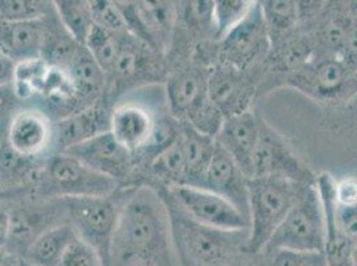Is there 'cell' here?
<instances>
[{
    "mask_svg": "<svg viewBox=\"0 0 357 266\" xmlns=\"http://www.w3.org/2000/svg\"><path fill=\"white\" fill-rule=\"evenodd\" d=\"M109 266H181L167 205L149 185L137 187L120 212Z\"/></svg>",
    "mask_w": 357,
    "mask_h": 266,
    "instance_id": "6da1fadb",
    "label": "cell"
},
{
    "mask_svg": "<svg viewBox=\"0 0 357 266\" xmlns=\"http://www.w3.org/2000/svg\"><path fill=\"white\" fill-rule=\"evenodd\" d=\"M171 232L181 266H238L248 256L250 230H222L195 221L165 191Z\"/></svg>",
    "mask_w": 357,
    "mask_h": 266,
    "instance_id": "7a4b0ae2",
    "label": "cell"
},
{
    "mask_svg": "<svg viewBox=\"0 0 357 266\" xmlns=\"http://www.w3.org/2000/svg\"><path fill=\"white\" fill-rule=\"evenodd\" d=\"M164 91L169 114L180 123L215 137L223 125V115L211 102L209 67L191 56H167Z\"/></svg>",
    "mask_w": 357,
    "mask_h": 266,
    "instance_id": "3957f363",
    "label": "cell"
},
{
    "mask_svg": "<svg viewBox=\"0 0 357 266\" xmlns=\"http://www.w3.org/2000/svg\"><path fill=\"white\" fill-rule=\"evenodd\" d=\"M269 52L271 40L267 24L260 1H255L251 13L234 30L219 40L197 45L194 55L209 68L224 64L251 75L259 88Z\"/></svg>",
    "mask_w": 357,
    "mask_h": 266,
    "instance_id": "277c9868",
    "label": "cell"
},
{
    "mask_svg": "<svg viewBox=\"0 0 357 266\" xmlns=\"http://www.w3.org/2000/svg\"><path fill=\"white\" fill-rule=\"evenodd\" d=\"M118 181L92 171L67 153H52L27 200L47 201L74 197H105L119 189Z\"/></svg>",
    "mask_w": 357,
    "mask_h": 266,
    "instance_id": "5b68a950",
    "label": "cell"
},
{
    "mask_svg": "<svg viewBox=\"0 0 357 266\" xmlns=\"http://www.w3.org/2000/svg\"><path fill=\"white\" fill-rule=\"evenodd\" d=\"M304 185L279 178L248 180L250 238L248 254H257L267 247L288 212L298 200Z\"/></svg>",
    "mask_w": 357,
    "mask_h": 266,
    "instance_id": "8992f818",
    "label": "cell"
},
{
    "mask_svg": "<svg viewBox=\"0 0 357 266\" xmlns=\"http://www.w3.org/2000/svg\"><path fill=\"white\" fill-rule=\"evenodd\" d=\"M137 187H120L105 197L63 198L68 213V224L77 237L100 254L105 266H109V249L120 212Z\"/></svg>",
    "mask_w": 357,
    "mask_h": 266,
    "instance_id": "52a82bcc",
    "label": "cell"
},
{
    "mask_svg": "<svg viewBox=\"0 0 357 266\" xmlns=\"http://www.w3.org/2000/svg\"><path fill=\"white\" fill-rule=\"evenodd\" d=\"M327 240L326 216L316 184L304 185L264 249L324 253ZM263 249V251H264Z\"/></svg>",
    "mask_w": 357,
    "mask_h": 266,
    "instance_id": "ba28073f",
    "label": "cell"
},
{
    "mask_svg": "<svg viewBox=\"0 0 357 266\" xmlns=\"http://www.w3.org/2000/svg\"><path fill=\"white\" fill-rule=\"evenodd\" d=\"M284 88L296 89L326 108H337L357 96V71L340 58H314L291 75Z\"/></svg>",
    "mask_w": 357,
    "mask_h": 266,
    "instance_id": "9c48e42d",
    "label": "cell"
},
{
    "mask_svg": "<svg viewBox=\"0 0 357 266\" xmlns=\"http://www.w3.org/2000/svg\"><path fill=\"white\" fill-rule=\"evenodd\" d=\"M317 176L283 134L261 116L259 139L253 152L251 178H285L300 185H313Z\"/></svg>",
    "mask_w": 357,
    "mask_h": 266,
    "instance_id": "30bf717a",
    "label": "cell"
},
{
    "mask_svg": "<svg viewBox=\"0 0 357 266\" xmlns=\"http://www.w3.org/2000/svg\"><path fill=\"white\" fill-rule=\"evenodd\" d=\"M151 87L149 92L143 87L123 95L111 108L109 132L134 155L149 141L159 115L168 108L167 99L162 103L151 102Z\"/></svg>",
    "mask_w": 357,
    "mask_h": 266,
    "instance_id": "8fae6325",
    "label": "cell"
},
{
    "mask_svg": "<svg viewBox=\"0 0 357 266\" xmlns=\"http://www.w3.org/2000/svg\"><path fill=\"white\" fill-rule=\"evenodd\" d=\"M130 33L164 56L169 52L178 24L176 1H115Z\"/></svg>",
    "mask_w": 357,
    "mask_h": 266,
    "instance_id": "7c38bea8",
    "label": "cell"
},
{
    "mask_svg": "<svg viewBox=\"0 0 357 266\" xmlns=\"http://www.w3.org/2000/svg\"><path fill=\"white\" fill-rule=\"evenodd\" d=\"M61 153H67L92 171L118 181L121 187L142 185L134 153L121 146L111 132L102 133Z\"/></svg>",
    "mask_w": 357,
    "mask_h": 266,
    "instance_id": "4fadbf2b",
    "label": "cell"
},
{
    "mask_svg": "<svg viewBox=\"0 0 357 266\" xmlns=\"http://www.w3.org/2000/svg\"><path fill=\"white\" fill-rule=\"evenodd\" d=\"M165 192L195 221L222 230H250V220L216 193L194 187H178Z\"/></svg>",
    "mask_w": 357,
    "mask_h": 266,
    "instance_id": "5bb4252c",
    "label": "cell"
},
{
    "mask_svg": "<svg viewBox=\"0 0 357 266\" xmlns=\"http://www.w3.org/2000/svg\"><path fill=\"white\" fill-rule=\"evenodd\" d=\"M208 93L225 120L252 111L257 100V83L247 72L216 64L209 70Z\"/></svg>",
    "mask_w": 357,
    "mask_h": 266,
    "instance_id": "9a60e30c",
    "label": "cell"
},
{
    "mask_svg": "<svg viewBox=\"0 0 357 266\" xmlns=\"http://www.w3.org/2000/svg\"><path fill=\"white\" fill-rule=\"evenodd\" d=\"M356 14V1H326L307 32L314 58H340Z\"/></svg>",
    "mask_w": 357,
    "mask_h": 266,
    "instance_id": "2e32d148",
    "label": "cell"
},
{
    "mask_svg": "<svg viewBox=\"0 0 357 266\" xmlns=\"http://www.w3.org/2000/svg\"><path fill=\"white\" fill-rule=\"evenodd\" d=\"M54 120L39 107H24L11 118L7 143L16 152L30 157L52 155Z\"/></svg>",
    "mask_w": 357,
    "mask_h": 266,
    "instance_id": "e0dca14e",
    "label": "cell"
},
{
    "mask_svg": "<svg viewBox=\"0 0 357 266\" xmlns=\"http://www.w3.org/2000/svg\"><path fill=\"white\" fill-rule=\"evenodd\" d=\"M112 104L107 97L54 123L52 153H61L91 139L109 132Z\"/></svg>",
    "mask_w": 357,
    "mask_h": 266,
    "instance_id": "ac0fdd59",
    "label": "cell"
},
{
    "mask_svg": "<svg viewBox=\"0 0 357 266\" xmlns=\"http://www.w3.org/2000/svg\"><path fill=\"white\" fill-rule=\"evenodd\" d=\"M200 188L219 194L250 220L248 178L236 162L218 144Z\"/></svg>",
    "mask_w": 357,
    "mask_h": 266,
    "instance_id": "d6986e66",
    "label": "cell"
},
{
    "mask_svg": "<svg viewBox=\"0 0 357 266\" xmlns=\"http://www.w3.org/2000/svg\"><path fill=\"white\" fill-rule=\"evenodd\" d=\"M261 115L255 109L225 118L215 141L236 162L245 178H252V156L260 128Z\"/></svg>",
    "mask_w": 357,
    "mask_h": 266,
    "instance_id": "ffe728a7",
    "label": "cell"
},
{
    "mask_svg": "<svg viewBox=\"0 0 357 266\" xmlns=\"http://www.w3.org/2000/svg\"><path fill=\"white\" fill-rule=\"evenodd\" d=\"M47 157L24 156L6 141L0 149V189L11 200L27 198Z\"/></svg>",
    "mask_w": 357,
    "mask_h": 266,
    "instance_id": "44dd1931",
    "label": "cell"
},
{
    "mask_svg": "<svg viewBox=\"0 0 357 266\" xmlns=\"http://www.w3.org/2000/svg\"><path fill=\"white\" fill-rule=\"evenodd\" d=\"M45 19L35 22H0V51L16 64L39 59L45 39Z\"/></svg>",
    "mask_w": 357,
    "mask_h": 266,
    "instance_id": "7402d4cb",
    "label": "cell"
},
{
    "mask_svg": "<svg viewBox=\"0 0 357 266\" xmlns=\"http://www.w3.org/2000/svg\"><path fill=\"white\" fill-rule=\"evenodd\" d=\"M75 89L79 111L105 97L107 93V76L89 52L82 45L67 68Z\"/></svg>",
    "mask_w": 357,
    "mask_h": 266,
    "instance_id": "603a6c76",
    "label": "cell"
},
{
    "mask_svg": "<svg viewBox=\"0 0 357 266\" xmlns=\"http://www.w3.org/2000/svg\"><path fill=\"white\" fill-rule=\"evenodd\" d=\"M180 143L185 163L184 187L200 188L215 153V137L199 132L185 123H180Z\"/></svg>",
    "mask_w": 357,
    "mask_h": 266,
    "instance_id": "cb8c5ba5",
    "label": "cell"
},
{
    "mask_svg": "<svg viewBox=\"0 0 357 266\" xmlns=\"http://www.w3.org/2000/svg\"><path fill=\"white\" fill-rule=\"evenodd\" d=\"M77 238L74 228L67 222L54 226L38 237L22 260L35 266H58L63 254Z\"/></svg>",
    "mask_w": 357,
    "mask_h": 266,
    "instance_id": "d4e9b609",
    "label": "cell"
},
{
    "mask_svg": "<svg viewBox=\"0 0 357 266\" xmlns=\"http://www.w3.org/2000/svg\"><path fill=\"white\" fill-rule=\"evenodd\" d=\"M261 13L267 24L271 47L301 31L298 1L295 0H266L260 1Z\"/></svg>",
    "mask_w": 357,
    "mask_h": 266,
    "instance_id": "484cf974",
    "label": "cell"
},
{
    "mask_svg": "<svg viewBox=\"0 0 357 266\" xmlns=\"http://www.w3.org/2000/svg\"><path fill=\"white\" fill-rule=\"evenodd\" d=\"M80 47L82 45H79L68 31L63 27L55 11L45 19V39L40 58L48 65L67 70Z\"/></svg>",
    "mask_w": 357,
    "mask_h": 266,
    "instance_id": "4316f807",
    "label": "cell"
},
{
    "mask_svg": "<svg viewBox=\"0 0 357 266\" xmlns=\"http://www.w3.org/2000/svg\"><path fill=\"white\" fill-rule=\"evenodd\" d=\"M55 13L63 27L79 45H84L93 27L91 1L86 0H58L54 1Z\"/></svg>",
    "mask_w": 357,
    "mask_h": 266,
    "instance_id": "83f0119b",
    "label": "cell"
},
{
    "mask_svg": "<svg viewBox=\"0 0 357 266\" xmlns=\"http://www.w3.org/2000/svg\"><path fill=\"white\" fill-rule=\"evenodd\" d=\"M48 70L50 65L42 58L26 60L16 64L13 86L16 96L26 105L35 97L40 99Z\"/></svg>",
    "mask_w": 357,
    "mask_h": 266,
    "instance_id": "f1b7e54d",
    "label": "cell"
},
{
    "mask_svg": "<svg viewBox=\"0 0 357 266\" xmlns=\"http://www.w3.org/2000/svg\"><path fill=\"white\" fill-rule=\"evenodd\" d=\"M238 266H327V264L324 253L264 249L257 254H248Z\"/></svg>",
    "mask_w": 357,
    "mask_h": 266,
    "instance_id": "f546056e",
    "label": "cell"
},
{
    "mask_svg": "<svg viewBox=\"0 0 357 266\" xmlns=\"http://www.w3.org/2000/svg\"><path fill=\"white\" fill-rule=\"evenodd\" d=\"M119 38L93 23L84 47L108 77L115 65L119 51Z\"/></svg>",
    "mask_w": 357,
    "mask_h": 266,
    "instance_id": "4dcf8cb0",
    "label": "cell"
},
{
    "mask_svg": "<svg viewBox=\"0 0 357 266\" xmlns=\"http://www.w3.org/2000/svg\"><path fill=\"white\" fill-rule=\"evenodd\" d=\"M55 11L54 1L45 0H0V22L43 20Z\"/></svg>",
    "mask_w": 357,
    "mask_h": 266,
    "instance_id": "1f68e13d",
    "label": "cell"
},
{
    "mask_svg": "<svg viewBox=\"0 0 357 266\" xmlns=\"http://www.w3.org/2000/svg\"><path fill=\"white\" fill-rule=\"evenodd\" d=\"M253 6L255 1L250 0H216L213 6L216 40L240 24L251 13Z\"/></svg>",
    "mask_w": 357,
    "mask_h": 266,
    "instance_id": "d6a6232c",
    "label": "cell"
},
{
    "mask_svg": "<svg viewBox=\"0 0 357 266\" xmlns=\"http://www.w3.org/2000/svg\"><path fill=\"white\" fill-rule=\"evenodd\" d=\"M93 23L105 30L121 36L128 33V27L124 20V16L120 13L119 7L115 1H107V0H95L91 1Z\"/></svg>",
    "mask_w": 357,
    "mask_h": 266,
    "instance_id": "836d02e7",
    "label": "cell"
},
{
    "mask_svg": "<svg viewBox=\"0 0 357 266\" xmlns=\"http://www.w3.org/2000/svg\"><path fill=\"white\" fill-rule=\"evenodd\" d=\"M58 266H105L100 254L79 237L63 254Z\"/></svg>",
    "mask_w": 357,
    "mask_h": 266,
    "instance_id": "e575fe53",
    "label": "cell"
},
{
    "mask_svg": "<svg viewBox=\"0 0 357 266\" xmlns=\"http://www.w3.org/2000/svg\"><path fill=\"white\" fill-rule=\"evenodd\" d=\"M333 219L339 233L351 244L357 242V204L344 207L335 200Z\"/></svg>",
    "mask_w": 357,
    "mask_h": 266,
    "instance_id": "d590c367",
    "label": "cell"
},
{
    "mask_svg": "<svg viewBox=\"0 0 357 266\" xmlns=\"http://www.w3.org/2000/svg\"><path fill=\"white\" fill-rule=\"evenodd\" d=\"M29 107L16 96L13 83L0 86V121L11 120L22 108Z\"/></svg>",
    "mask_w": 357,
    "mask_h": 266,
    "instance_id": "8d00e7d4",
    "label": "cell"
},
{
    "mask_svg": "<svg viewBox=\"0 0 357 266\" xmlns=\"http://www.w3.org/2000/svg\"><path fill=\"white\" fill-rule=\"evenodd\" d=\"M335 200L339 205L357 204V178L348 176L335 181Z\"/></svg>",
    "mask_w": 357,
    "mask_h": 266,
    "instance_id": "74e56055",
    "label": "cell"
},
{
    "mask_svg": "<svg viewBox=\"0 0 357 266\" xmlns=\"http://www.w3.org/2000/svg\"><path fill=\"white\" fill-rule=\"evenodd\" d=\"M340 59L344 60L347 64H349L352 68H355L357 71V1L355 19H354L351 31L348 33L345 45L342 48Z\"/></svg>",
    "mask_w": 357,
    "mask_h": 266,
    "instance_id": "f35d334b",
    "label": "cell"
},
{
    "mask_svg": "<svg viewBox=\"0 0 357 266\" xmlns=\"http://www.w3.org/2000/svg\"><path fill=\"white\" fill-rule=\"evenodd\" d=\"M6 204H0V251H6L11 235V210Z\"/></svg>",
    "mask_w": 357,
    "mask_h": 266,
    "instance_id": "ab89813d",
    "label": "cell"
},
{
    "mask_svg": "<svg viewBox=\"0 0 357 266\" xmlns=\"http://www.w3.org/2000/svg\"><path fill=\"white\" fill-rule=\"evenodd\" d=\"M15 67V61H13L0 51V86L13 83Z\"/></svg>",
    "mask_w": 357,
    "mask_h": 266,
    "instance_id": "60d3db41",
    "label": "cell"
},
{
    "mask_svg": "<svg viewBox=\"0 0 357 266\" xmlns=\"http://www.w3.org/2000/svg\"><path fill=\"white\" fill-rule=\"evenodd\" d=\"M0 266H20V258L13 256V254H7V253L1 251Z\"/></svg>",
    "mask_w": 357,
    "mask_h": 266,
    "instance_id": "b9f144b4",
    "label": "cell"
},
{
    "mask_svg": "<svg viewBox=\"0 0 357 266\" xmlns=\"http://www.w3.org/2000/svg\"><path fill=\"white\" fill-rule=\"evenodd\" d=\"M8 123H10V120H6V121H0V149H1L3 146H4V143L7 141Z\"/></svg>",
    "mask_w": 357,
    "mask_h": 266,
    "instance_id": "7bdbcfd3",
    "label": "cell"
},
{
    "mask_svg": "<svg viewBox=\"0 0 357 266\" xmlns=\"http://www.w3.org/2000/svg\"><path fill=\"white\" fill-rule=\"evenodd\" d=\"M327 266H351L349 258H326Z\"/></svg>",
    "mask_w": 357,
    "mask_h": 266,
    "instance_id": "ee69618b",
    "label": "cell"
},
{
    "mask_svg": "<svg viewBox=\"0 0 357 266\" xmlns=\"http://www.w3.org/2000/svg\"><path fill=\"white\" fill-rule=\"evenodd\" d=\"M349 263H351V266H357V242L351 244V251H349Z\"/></svg>",
    "mask_w": 357,
    "mask_h": 266,
    "instance_id": "f6af8a7d",
    "label": "cell"
},
{
    "mask_svg": "<svg viewBox=\"0 0 357 266\" xmlns=\"http://www.w3.org/2000/svg\"><path fill=\"white\" fill-rule=\"evenodd\" d=\"M8 201H11V198H10L6 193L3 192V191L0 189V204H3V203H8Z\"/></svg>",
    "mask_w": 357,
    "mask_h": 266,
    "instance_id": "bcb514c9",
    "label": "cell"
},
{
    "mask_svg": "<svg viewBox=\"0 0 357 266\" xmlns=\"http://www.w3.org/2000/svg\"><path fill=\"white\" fill-rule=\"evenodd\" d=\"M20 266H35V265H31V264H29V263H26L24 260H22L20 258Z\"/></svg>",
    "mask_w": 357,
    "mask_h": 266,
    "instance_id": "7dc6e473",
    "label": "cell"
},
{
    "mask_svg": "<svg viewBox=\"0 0 357 266\" xmlns=\"http://www.w3.org/2000/svg\"><path fill=\"white\" fill-rule=\"evenodd\" d=\"M0 254H1V251H0Z\"/></svg>",
    "mask_w": 357,
    "mask_h": 266,
    "instance_id": "c3c4849f",
    "label": "cell"
}]
</instances>
